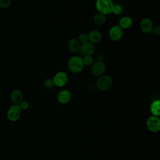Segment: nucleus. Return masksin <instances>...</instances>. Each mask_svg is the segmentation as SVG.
I'll return each instance as SVG.
<instances>
[{"label": "nucleus", "mask_w": 160, "mask_h": 160, "mask_svg": "<svg viewBox=\"0 0 160 160\" xmlns=\"http://www.w3.org/2000/svg\"><path fill=\"white\" fill-rule=\"evenodd\" d=\"M92 20L94 23L97 25V26H102L104 24H105V23L106 22V16L101 13V12H96L94 14V15L93 16L92 18Z\"/></svg>", "instance_id": "dca6fc26"}, {"label": "nucleus", "mask_w": 160, "mask_h": 160, "mask_svg": "<svg viewBox=\"0 0 160 160\" xmlns=\"http://www.w3.org/2000/svg\"><path fill=\"white\" fill-rule=\"evenodd\" d=\"M113 84L112 78L106 74L98 78L96 82V87L100 91H106L109 89Z\"/></svg>", "instance_id": "f03ea898"}, {"label": "nucleus", "mask_w": 160, "mask_h": 160, "mask_svg": "<svg viewBox=\"0 0 160 160\" xmlns=\"http://www.w3.org/2000/svg\"><path fill=\"white\" fill-rule=\"evenodd\" d=\"M71 92L68 89H62L57 96V100L61 104H66L71 101Z\"/></svg>", "instance_id": "9b49d317"}, {"label": "nucleus", "mask_w": 160, "mask_h": 160, "mask_svg": "<svg viewBox=\"0 0 160 160\" xmlns=\"http://www.w3.org/2000/svg\"><path fill=\"white\" fill-rule=\"evenodd\" d=\"M123 36V30L118 26L114 25L110 28L108 31V36L112 41H119Z\"/></svg>", "instance_id": "6e6552de"}, {"label": "nucleus", "mask_w": 160, "mask_h": 160, "mask_svg": "<svg viewBox=\"0 0 160 160\" xmlns=\"http://www.w3.org/2000/svg\"><path fill=\"white\" fill-rule=\"evenodd\" d=\"M122 10H123L122 6L120 4H114L111 13H112L114 15L118 16L122 13Z\"/></svg>", "instance_id": "a211bd4d"}, {"label": "nucleus", "mask_w": 160, "mask_h": 160, "mask_svg": "<svg viewBox=\"0 0 160 160\" xmlns=\"http://www.w3.org/2000/svg\"><path fill=\"white\" fill-rule=\"evenodd\" d=\"M148 129L152 132H158L160 130V119L158 116H150L146 121Z\"/></svg>", "instance_id": "0eeeda50"}, {"label": "nucleus", "mask_w": 160, "mask_h": 160, "mask_svg": "<svg viewBox=\"0 0 160 160\" xmlns=\"http://www.w3.org/2000/svg\"><path fill=\"white\" fill-rule=\"evenodd\" d=\"M77 39H78V41L81 44H84L85 42H87L89 41L88 34L86 32H81L78 35V37Z\"/></svg>", "instance_id": "412c9836"}, {"label": "nucleus", "mask_w": 160, "mask_h": 160, "mask_svg": "<svg viewBox=\"0 0 160 160\" xmlns=\"http://www.w3.org/2000/svg\"><path fill=\"white\" fill-rule=\"evenodd\" d=\"M19 107L21 108L22 111H25L27 110L29 108V104L28 101L23 100L19 104Z\"/></svg>", "instance_id": "b1692460"}, {"label": "nucleus", "mask_w": 160, "mask_h": 160, "mask_svg": "<svg viewBox=\"0 0 160 160\" xmlns=\"http://www.w3.org/2000/svg\"><path fill=\"white\" fill-rule=\"evenodd\" d=\"M102 38V35L101 31L99 30H92L88 33L89 41L93 44L99 42Z\"/></svg>", "instance_id": "ddd939ff"}, {"label": "nucleus", "mask_w": 160, "mask_h": 160, "mask_svg": "<svg viewBox=\"0 0 160 160\" xmlns=\"http://www.w3.org/2000/svg\"><path fill=\"white\" fill-rule=\"evenodd\" d=\"M133 23V21L132 19L129 16H125L122 17L119 21V23H118V26L122 29H129Z\"/></svg>", "instance_id": "2eb2a0df"}, {"label": "nucleus", "mask_w": 160, "mask_h": 160, "mask_svg": "<svg viewBox=\"0 0 160 160\" xmlns=\"http://www.w3.org/2000/svg\"><path fill=\"white\" fill-rule=\"evenodd\" d=\"M154 25L152 20L148 17H145L141 19L139 24L141 31L144 34H149L151 32Z\"/></svg>", "instance_id": "1a4fd4ad"}, {"label": "nucleus", "mask_w": 160, "mask_h": 160, "mask_svg": "<svg viewBox=\"0 0 160 160\" xmlns=\"http://www.w3.org/2000/svg\"><path fill=\"white\" fill-rule=\"evenodd\" d=\"M151 33H152L155 36H159L160 35V26L156 25L153 26Z\"/></svg>", "instance_id": "5701e85b"}, {"label": "nucleus", "mask_w": 160, "mask_h": 160, "mask_svg": "<svg viewBox=\"0 0 160 160\" xmlns=\"http://www.w3.org/2000/svg\"><path fill=\"white\" fill-rule=\"evenodd\" d=\"M11 101L14 104H19L24 100V94L19 89H13L10 94Z\"/></svg>", "instance_id": "f8f14e48"}, {"label": "nucleus", "mask_w": 160, "mask_h": 160, "mask_svg": "<svg viewBox=\"0 0 160 160\" xmlns=\"http://www.w3.org/2000/svg\"><path fill=\"white\" fill-rule=\"evenodd\" d=\"M0 19H1V15H0Z\"/></svg>", "instance_id": "393cba45"}, {"label": "nucleus", "mask_w": 160, "mask_h": 160, "mask_svg": "<svg viewBox=\"0 0 160 160\" xmlns=\"http://www.w3.org/2000/svg\"><path fill=\"white\" fill-rule=\"evenodd\" d=\"M94 51H95L94 45L92 43L88 41L84 44H81L79 52H80L82 56H92L94 52Z\"/></svg>", "instance_id": "9d476101"}, {"label": "nucleus", "mask_w": 160, "mask_h": 160, "mask_svg": "<svg viewBox=\"0 0 160 160\" xmlns=\"http://www.w3.org/2000/svg\"><path fill=\"white\" fill-rule=\"evenodd\" d=\"M106 70V66L105 63L101 60L94 62V63L91 66V74L96 78H99L104 74Z\"/></svg>", "instance_id": "39448f33"}, {"label": "nucleus", "mask_w": 160, "mask_h": 160, "mask_svg": "<svg viewBox=\"0 0 160 160\" xmlns=\"http://www.w3.org/2000/svg\"><path fill=\"white\" fill-rule=\"evenodd\" d=\"M150 111L152 115L159 116L160 115V101L159 99L154 100L150 105Z\"/></svg>", "instance_id": "f3484780"}, {"label": "nucleus", "mask_w": 160, "mask_h": 160, "mask_svg": "<svg viewBox=\"0 0 160 160\" xmlns=\"http://www.w3.org/2000/svg\"><path fill=\"white\" fill-rule=\"evenodd\" d=\"M52 80L55 86L58 88H62L65 86L68 82V75L66 72L60 71L54 74Z\"/></svg>", "instance_id": "423d86ee"}, {"label": "nucleus", "mask_w": 160, "mask_h": 160, "mask_svg": "<svg viewBox=\"0 0 160 160\" xmlns=\"http://www.w3.org/2000/svg\"><path fill=\"white\" fill-rule=\"evenodd\" d=\"M68 67L73 73L81 72L84 68L82 58L77 55L71 56L68 61Z\"/></svg>", "instance_id": "f257e3e1"}, {"label": "nucleus", "mask_w": 160, "mask_h": 160, "mask_svg": "<svg viewBox=\"0 0 160 160\" xmlns=\"http://www.w3.org/2000/svg\"><path fill=\"white\" fill-rule=\"evenodd\" d=\"M11 4V0H0V9H7Z\"/></svg>", "instance_id": "4be33fe9"}, {"label": "nucleus", "mask_w": 160, "mask_h": 160, "mask_svg": "<svg viewBox=\"0 0 160 160\" xmlns=\"http://www.w3.org/2000/svg\"><path fill=\"white\" fill-rule=\"evenodd\" d=\"M114 2L112 0H96L95 7L98 12L104 15H108L111 13Z\"/></svg>", "instance_id": "7ed1b4c3"}, {"label": "nucleus", "mask_w": 160, "mask_h": 160, "mask_svg": "<svg viewBox=\"0 0 160 160\" xmlns=\"http://www.w3.org/2000/svg\"><path fill=\"white\" fill-rule=\"evenodd\" d=\"M43 85L46 89H52L55 86L52 80V78H47L44 80Z\"/></svg>", "instance_id": "6ab92c4d"}, {"label": "nucleus", "mask_w": 160, "mask_h": 160, "mask_svg": "<svg viewBox=\"0 0 160 160\" xmlns=\"http://www.w3.org/2000/svg\"><path fill=\"white\" fill-rule=\"evenodd\" d=\"M82 60H83V63L84 66H91L92 64L94 63V58H92V56H86L82 57Z\"/></svg>", "instance_id": "aec40b11"}, {"label": "nucleus", "mask_w": 160, "mask_h": 160, "mask_svg": "<svg viewBox=\"0 0 160 160\" xmlns=\"http://www.w3.org/2000/svg\"><path fill=\"white\" fill-rule=\"evenodd\" d=\"M81 44L78 39L75 38L70 39L68 42V48L72 53H77L79 51Z\"/></svg>", "instance_id": "4468645a"}, {"label": "nucleus", "mask_w": 160, "mask_h": 160, "mask_svg": "<svg viewBox=\"0 0 160 160\" xmlns=\"http://www.w3.org/2000/svg\"><path fill=\"white\" fill-rule=\"evenodd\" d=\"M22 110L19 104H13L8 109L7 118L11 122H16L21 118Z\"/></svg>", "instance_id": "20e7f679"}]
</instances>
